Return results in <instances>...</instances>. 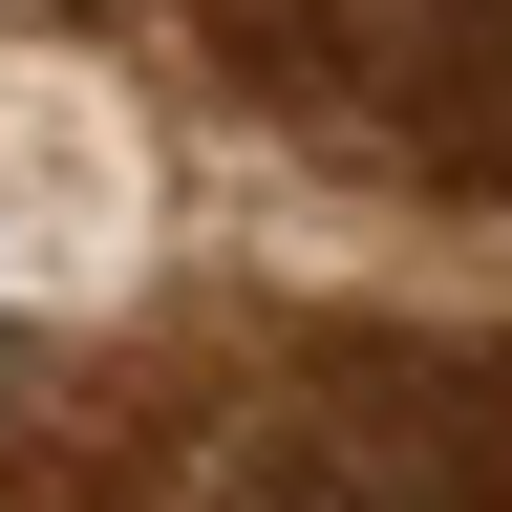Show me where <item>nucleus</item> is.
<instances>
[{
	"mask_svg": "<svg viewBox=\"0 0 512 512\" xmlns=\"http://www.w3.org/2000/svg\"><path fill=\"white\" fill-rule=\"evenodd\" d=\"M0 512H512V320H278L128 427L0 448Z\"/></svg>",
	"mask_w": 512,
	"mask_h": 512,
	"instance_id": "obj_1",
	"label": "nucleus"
},
{
	"mask_svg": "<svg viewBox=\"0 0 512 512\" xmlns=\"http://www.w3.org/2000/svg\"><path fill=\"white\" fill-rule=\"evenodd\" d=\"M214 64L299 150L512 214V0H214Z\"/></svg>",
	"mask_w": 512,
	"mask_h": 512,
	"instance_id": "obj_2",
	"label": "nucleus"
},
{
	"mask_svg": "<svg viewBox=\"0 0 512 512\" xmlns=\"http://www.w3.org/2000/svg\"><path fill=\"white\" fill-rule=\"evenodd\" d=\"M171 214V171H150V128H128L107 64H43V43H0V299H86L128 278Z\"/></svg>",
	"mask_w": 512,
	"mask_h": 512,
	"instance_id": "obj_3",
	"label": "nucleus"
}]
</instances>
